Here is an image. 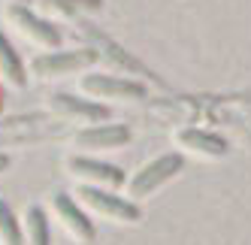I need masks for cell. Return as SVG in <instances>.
<instances>
[{"label":"cell","instance_id":"2","mask_svg":"<svg viewBox=\"0 0 251 245\" xmlns=\"http://www.w3.org/2000/svg\"><path fill=\"white\" fill-rule=\"evenodd\" d=\"M3 19H6V24L19 33V37H25L33 46H43V49H58L61 46V30L51 22L40 19L37 12H30L27 6H19V3L6 6L3 9Z\"/></svg>","mask_w":251,"mask_h":245},{"label":"cell","instance_id":"8","mask_svg":"<svg viewBox=\"0 0 251 245\" xmlns=\"http://www.w3.org/2000/svg\"><path fill=\"white\" fill-rule=\"evenodd\" d=\"M51 209H55V218L64 224V230L73 236L76 242H82V245L94 242V224H91V218L82 212L79 203L70 194H64V191L51 194Z\"/></svg>","mask_w":251,"mask_h":245},{"label":"cell","instance_id":"7","mask_svg":"<svg viewBox=\"0 0 251 245\" xmlns=\"http://www.w3.org/2000/svg\"><path fill=\"white\" fill-rule=\"evenodd\" d=\"M67 172L79 182H94L97 188H121L124 182H127V176H124V170L112 167V164H103V161H91V157H67L64 161Z\"/></svg>","mask_w":251,"mask_h":245},{"label":"cell","instance_id":"12","mask_svg":"<svg viewBox=\"0 0 251 245\" xmlns=\"http://www.w3.org/2000/svg\"><path fill=\"white\" fill-rule=\"evenodd\" d=\"M0 82L12 91H22L27 85V73H25V64L22 58L15 55V49L9 46V40L0 33Z\"/></svg>","mask_w":251,"mask_h":245},{"label":"cell","instance_id":"9","mask_svg":"<svg viewBox=\"0 0 251 245\" xmlns=\"http://www.w3.org/2000/svg\"><path fill=\"white\" fill-rule=\"evenodd\" d=\"M49 109L58 118H67V121H109L112 118L109 106L91 103V100H79V97H70V94H55L49 100Z\"/></svg>","mask_w":251,"mask_h":245},{"label":"cell","instance_id":"6","mask_svg":"<svg viewBox=\"0 0 251 245\" xmlns=\"http://www.w3.org/2000/svg\"><path fill=\"white\" fill-rule=\"evenodd\" d=\"M79 91L88 97H112V100H146L149 88L133 79H118V76H100L91 73L79 82Z\"/></svg>","mask_w":251,"mask_h":245},{"label":"cell","instance_id":"4","mask_svg":"<svg viewBox=\"0 0 251 245\" xmlns=\"http://www.w3.org/2000/svg\"><path fill=\"white\" fill-rule=\"evenodd\" d=\"M100 55L91 46L82 49H70V51H51V55H40L30 61V76L37 79H55V76H67V73H79V70L97 64Z\"/></svg>","mask_w":251,"mask_h":245},{"label":"cell","instance_id":"10","mask_svg":"<svg viewBox=\"0 0 251 245\" xmlns=\"http://www.w3.org/2000/svg\"><path fill=\"white\" fill-rule=\"evenodd\" d=\"M130 139V127L127 124H94L85 127L73 136V143L79 148H118Z\"/></svg>","mask_w":251,"mask_h":245},{"label":"cell","instance_id":"15","mask_svg":"<svg viewBox=\"0 0 251 245\" xmlns=\"http://www.w3.org/2000/svg\"><path fill=\"white\" fill-rule=\"evenodd\" d=\"M0 245H22V227L3 200H0Z\"/></svg>","mask_w":251,"mask_h":245},{"label":"cell","instance_id":"11","mask_svg":"<svg viewBox=\"0 0 251 245\" xmlns=\"http://www.w3.org/2000/svg\"><path fill=\"white\" fill-rule=\"evenodd\" d=\"M176 143L194 151V154H203V157H224L230 151V146L224 143L221 136H215L209 130H200V127H185L176 133Z\"/></svg>","mask_w":251,"mask_h":245},{"label":"cell","instance_id":"16","mask_svg":"<svg viewBox=\"0 0 251 245\" xmlns=\"http://www.w3.org/2000/svg\"><path fill=\"white\" fill-rule=\"evenodd\" d=\"M6 170H9V157L0 154V172H6Z\"/></svg>","mask_w":251,"mask_h":245},{"label":"cell","instance_id":"13","mask_svg":"<svg viewBox=\"0 0 251 245\" xmlns=\"http://www.w3.org/2000/svg\"><path fill=\"white\" fill-rule=\"evenodd\" d=\"M40 9L55 19H79L82 12H100L103 0H40Z\"/></svg>","mask_w":251,"mask_h":245},{"label":"cell","instance_id":"1","mask_svg":"<svg viewBox=\"0 0 251 245\" xmlns=\"http://www.w3.org/2000/svg\"><path fill=\"white\" fill-rule=\"evenodd\" d=\"M73 30H76V37H82L85 40V46H91L97 55H100V61H106L109 67H115V70H121V73H136L139 79H149V82H154L157 88H164V79L160 76H154L151 70L142 64V61H136L127 49H121L112 37H106V33L100 30V27H94L91 22H82V19H76V24H73Z\"/></svg>","mask_w":251,"mask_h":245},{"label":"cell","instance_id":"5","mask_svg":"<svg viewBox=\"0 0 251 245\" xmlns=\"http://www.w3.org/2000/svg\"><path fill=\"white\" fill-rule=\"evenodd\" d=\"M79 203H85L91 212L103 215V218H112L118 224H139L142 221V212L139 206L130 203V200H121L115 194H109V191H103L97 185H79Z\"/></svg>","mask_w":251,"mask_h":245},{"label":"cell","instance_id":"3","mask_svg":"<svg viewBox=\"0 0 251 245\" xmlns=\"http://www.w3.org/2000/svg\"><path fill=\"white\" fill-rule=\"evenodd\" d=\"M182 170H185V157H182V154H176V151L160 154V157H154L151 164H146V167H142V170L136 172V176L130 179L127 194H130L133 200L151 197L160 185H167L170 179H176Z\"/></svg>","mask_w":251,"mask_h":245},{"label":"cell","instance_id":"14","mask_svg":"<svg viewBox=\"0 0 251 245\" xmlns=\"http://www.w3.org/2000/svg\"><path fill=\"white\" fill-rule=\"evenodd\" d=\"M22 245H51L49 242V221L40 206H27L25 209V233Z\"/></svg>","mask_w":251,"mask_h":245}]
</instances>
